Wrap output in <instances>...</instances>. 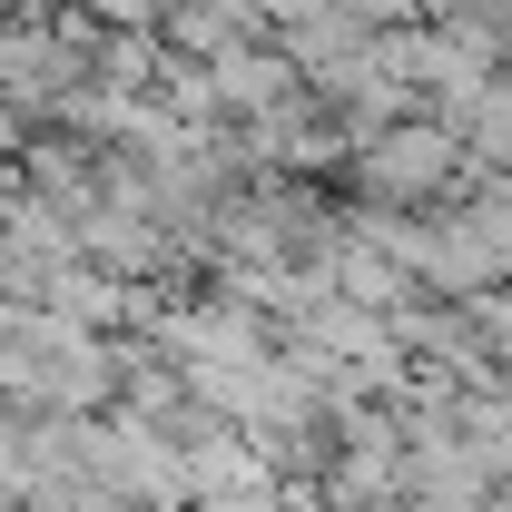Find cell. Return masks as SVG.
Instances as JSON below:
<instances>
[{"label":"cell","mask_w":512,"mask_h":512,"mask_svg":"<svg viewBox=\"0 0 512 512\" xmlns=\"http://www.w3.org/2000/svg\"><path fill=\"white\" fill-rule=\"evenodd\" d=\"M207 99H217V119H286V109H316L276 40H237L227 60H207Z\"/></svg>","instance_id":"obj_3"},{"label":"cell","mask_w":512,"mask_h":512,"mask_svg":"<svg viewBox=\"0 0 512 512\" xmlns=\"http://www.w3.org/2000/svg\"><path fill=\"white\" fill-rule=\"evenodd\" d=\"M463 168H483V178H512V79H483V99L463 109Z\"/></svg>","instance_id":"obj_5"},{"label":"cell","mask_w":512,"mask_h":512,"mask_svg":"<svg viewBox=\"0 0 512 512\" xmlns=\"http://www.w3.org/2000/svg\"><path fill=\"white\" fill-rule=\"evenodd\" d=\"M345 10H355V20H365V30H414V20H424V10H414V0H345Z\"/></svg>","instance_id":"obj_7"},{"label":"cell","mask_w":512,"mask_h":512,"mask_svg":"<svg viewBox=\"0 0 512 512\" xmlns=\"http://www.w3.org/2000/svg\"><path fill=\"white\" fill-rule=\"evenodd\" d=\"M0 512H20V493H0Z\"/></svg>","instance_id":"obj_9"},{"label":"cell","mask_w":512,"mask_h":512,"mask_svg":"<svg viewBox=\"0 0 512 512\" xmlns=\"http://www.w3.org/2000/svg\"><path fill=\"white\" fill-rule=\"evenodd\" d=\"M345 168L365 178V207H384V217H424L434 197H453L463 188V138H453L444 119H394V128H375L365 148H345Z\"/></svg>","instance_id":"obj_1"},{"label":"cell","mask_w":512,"mask_h":512,"mask_svg":"<svg viewBox=\"0 0 512 512\" xmlns=\"http://www.w3.org/2000/svg\"><path fill=\"white\" fill-rule=\"evenodd\" d=\"M158 40H168V60L207 69V60H227L237 40H256V10H247V0H168Z\"/></svg>","instance_id":"obj_4"},{"label":"cell","mask_w":512,"mask_h":512,"mask_svg":"<svg viewBox=\"0 0 512 512\" xmlns=\"http://www.w3.org/2000/svg\"><path fill=\"white\" fill-rule=\"evenodd\" d=\"M266 30H296V20H316V10H335V0H247Z\"/></svg>","instance_id":"obj_8"},{"label":"cell","mask_w":512,"mask_h":512,"mask_svg":"<svg viewBox=\"0 0 512 512\" xmlns=\"http://www.w3.org/2000/svg\"><path fill=\"white\" fill-rule=\"evenodd\" d=\"M512 266L483 237H473V217L453 207V217H424V247H414V296H434V306H473V296H493Z\"/></svg>","instance_id":"obj_2"},{"label":"cell","mask_w":512,"mask_h":512,"mask_svg":"<svg viewBox=\"0 0 512 512\" xmlns=\"http://www.w3.org/2000/svg\"><path fill=\"white\" fill-rule=\"evenodd\" d=\"M79 20H99V30H158L168 0H79Z\"/></svg>","instance_id":"obj_6"}]
</instances>
